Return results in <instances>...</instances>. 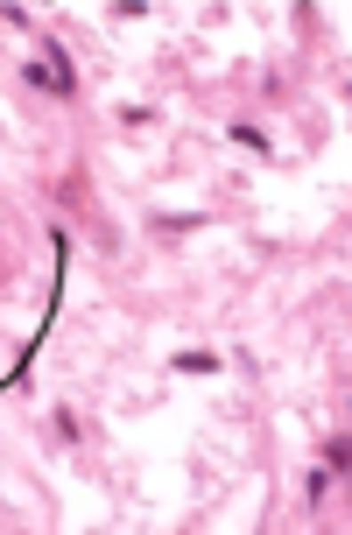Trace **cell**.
<instances>
[{
    "mask_svg": "<svg viewBox=\"0 0 352 535\" xmlns=\"http://www.w3.org/2000/svg\"><path fill=\"white\" fill-rule=\"evenodd\" d=\"M36 43H43V57H36V64H43L50 78H57V99H78V71H71V50H64L57 36H36Z\"/></svg>",
    "mask_w": 352,
    "mask_h": 535,
    "instance_id": "6da1fadb",
    "label": "cell"
},
{
    "mask_svg": "<svg viewBox=\"0 0 352 535\" xmlns=\"http://www.w3.org/2000/svg\"><path fill=\"white\" fill-rule=\"evenodd\" d=\"M226 134H233L240 148H254V156H275V141H268V134H261V127H254V120H233Z\"/></svg>",
    "mask_w": 352,
    "mask_h": 535,
    "instance_id": "7a4b0ae2",
    "label": "cell"
},
{
    "mask_svg": "<svg viewBox=\"0 0 352 535\" xmlns=\"http://www.w3.org/2000/svg\"><path fill=\"white\" fill-rule=\"evenodd\" d=\"M148 226H156V233H190V226H204V212H156Z\"/></svg>",
    "mask_w": 352,
    "mask_h": 535,
    "instance_id": "3957f363",
    "label": "cell"
},
{
    "mask_svg": "<svg viewBox=\"0 0 352 535\" xmlns=\"http://www.w3.org/2000/svg\"><path fill=\"white\" fill-rule=\"evenodd\" d=\"M317 458H324V472H339V479H346V465H352V444H346V437H324V451H317Z\"/></svg>",
    "mask_w": 352,
    "mask_h": 535,
    "instance_id": "277c9868",
    "label": "cell"
},
{
    "mask_svg": "<svg viewBox=\"0 0 352 535\" xmlns=\"http://www.w3.org/2000/svg\"><path fill=\"white\" fill-rule=\"evenodd\" d=\"M170 366H176V373H219L226 359H219V353H176Z\"/></svg>",
    "mask_w": 352,
    "mask_h": 535,
    "instance_id": "5b68a950",
    "label": "cell"
},
{
    "mask_svg": "<svg viewBox=\"0 0 352 535\" xmlns=\"http://www.w3.org/2000/svg\"><path fill=\"white\" fill-rule=\"evenodd\" d=\"M303 500H310V507H324V500H332V472H324V465L303 479Z\"/></svg>",
    "mask_w": 352,
    "mask_h": 535,
    "instance_id": "8992f818",
    "label": "cell"
},
{
    "mask_svg": "<svg viewBox=\"0 0 352 535\" xmlns=\"http://www.w3.org/2000/svg\"><path fill=\"white\" fill-rule=\"evenodd\" d=\"M50 430H57V444H78V416L71 409H50Z\"/></svg>",
    "mask_w": 352,
    "mask_h": 535,
    "instance_id": "52a82bcc",
    "label": "cell"
},
{
    "mask_svg": "<svg viewBox=\"0 0 352 535\" xmlns=\"http://www.w3.org/2000/svg\"><path fill=\"white\" fill-rule=\"evenodd\" d=\"M28 92H43V99H57V78H50L43 64H28Z\"/></svg>",
    "mask_w": 352,
    "mask_h": 535,
    "instance_id": "ba28073f",
    "label": "cell"
}]
</instances>
